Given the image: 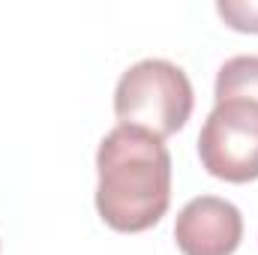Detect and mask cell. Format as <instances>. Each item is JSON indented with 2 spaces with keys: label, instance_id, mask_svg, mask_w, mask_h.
Listing matches in <instances>:
<instances>
[{
  "label": "cell",
  "instance_id": "obj_1",
  "mask_svg": "<svg viewBox=\"0 0 258 255\" xmlns=\"http://www.w3.org/2000/svg\"><path fill=\"white\" fill-rule=\"evenodd\" d=\"M171 204V153L135 126L111 129L96 150V213L120 234L153 228Z\"/></svg>",
  "mask_w": 258,
  "mask_h": 255
},
{
  "label": "cell",
  "instance_id": "obj_2",
  "mask_svg": "<svg viewBox=\"0 0 258 255\" xmlns=\"http://www.w3.org/2000/svg\"><path fill=\"white\" fill-rule=\"evenodd\" d=\"M192 105L189 75L162 57L132 63L114 87V114L120 126L144 129L162 141L186 126Z\"/></svg>",
  "mask_w": 258,
  "mask_h": 255
},
{
  "label": "cell",
  "instance_id": "obj_3",
  "mask_svg": "<svg viewBox=\"0 0 258 255\" xmlns=\"http://www.w3.org/2000/svg\"><path fill=\"white\" fill-rule=\"evenodd\" d=\"M204 171L225 183L258 180V105L243 99L216 102L198 135Z\"/></svg>",
  "mask_w": 258,
  "mask_h": 255
},
{
  "label": "cell",
  "instance_id": "obj_4",
  "mask_svg": "<svg viewBox=\"0 0 258 255\" xmlns=\"http://www.w3.org/2000/svg\"><path fill=\"white\" fill-rule=\"evenodd\" d=\"M174 240L183 255H234L243 240V216L237 204L201 195L177 213Z\"/></svg>",
  "mask_w": 258,
  "mask_h": 255
},
{
  "label": "cell",
  "instance_id": "obj_5",
  "mask_svg": "<svg viewBox=\"0 0 258 255\" xmlns=\"http://www.w3.org/2000/svg\"><path fill=\"white\" fill-rule=\"evenodd\" d=\"M216 102L243 99L258 105V54H237L216 72Z\"/></svg>",
  "mask_w": 258,
  "mask_h": 255
},
{
  "label": "cell",
  "instance_id": "obj_6",
  "mask_svg": "<svg viewBox=\"0 0 258 255\" xmlns=\"http://www.w3.org/2000/svg\"><path fill=\"white\" fill-rule=\"evenodd\" d=\"M219 18L240 33H258V0H219Z\"/></svg>",
  "mask_w": 258,
  "mask_h": 255
}]
</instances>
